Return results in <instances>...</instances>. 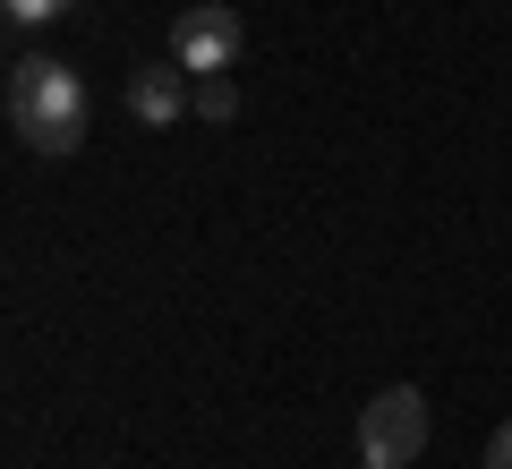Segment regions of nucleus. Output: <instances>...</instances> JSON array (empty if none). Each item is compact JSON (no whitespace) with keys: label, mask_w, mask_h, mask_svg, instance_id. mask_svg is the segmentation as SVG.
Masks as SVG:
<instances>
[{"label":"nucleus","mask_w":512,"mask_h":469,"mask_svg":"<svg viewBox=\"0 0 512 469\" xmlns=\"http://www.w3.org/2000/svg\"><path fill=\"white\" fill-rule=\"evenodd\" d=\"M0 111H9V128H18V145H35V154H52V163L86 145V120H94L86 77H77L69 60H43V52L9 60V94H0Z\"/></svg>","instance_id":"f257e3e1"},{"label":"nucleus","mask_w":512,"mask_h":469,"mask_svg":"<svg viewBox=\"0 0 512 469\" xmlns=\"http://www.w3.org/2000/svg\"><path fill=\"white\" fill-rule=\"evenodd\" d=\"M419 452H427V393L419 384H384L359 410V461L402 469V461H419Z\"/></svg>","instance_id":"f03ea898"},{"label":"nucleus","mask_w":512,"mask_h":469,"mask_svg":"<svg viewBox=\"0 0 512 469\" xmlns=\"http://www.w3.org/2000/svg\"><path fill=\"white\" fill-rule=\"evenodd\" d=\"M239 43H248V18L222 9V0H197V9H180V26H171V60H180L188 77H222L239 60Z\"/></svg>","instance_id":"7ed1b4c3"},{"label":"nucleus","mask_w":512,"mask_h":469,"mask_svg":"<svg viewBox=\"0 0 512 469\" xmlns=\"http://www.w3.org/2000/svg\"><path fill=\"white\" fill-rule=\"evenodd\" d=\"M197 111V77L180 69V60H146V69H128V120L146 128H171Z\"/></svg>","instance_id":"20e7f679"},{"label":"nucleus","mask_w":512,"mask_h":469,"mask_svg":"<svg viewBox=\"0 0 512 469\" xmlns=\"http://www.w3.org/2000/svg\"><path fill=\"white\" fill-rule=\"evenodd\" d=\"M197 120H214V128L239 120V86L231 77H197Z\"/></svg>","instance_id":"39448f33"},{"label":"nucleus","mask_w":512,"mask_h":469,"mask_svg":"<svg viewBox=\"0 0 512 469\" xmlns=\"http://www.w3.org/2000/svg\"><path fill=\"white\" fill-rule=\"evenodd\" d=\"M0 9H9L18 26H52V18H69L77 0H0Z\"/></svg>","instance_id":"423d86ee"},{"label":"nucleus","mask_w":512,"mask_h":469,"mask_svg":"<svg viewBox=\"0 0 512 469\" xmlns=\"http://www.w3.org/2000/svg\"><path fill=\"white\" fill-rule=\"evenodd\" d=\"M487 469H512V418H504V427L487 435Z\"/></svg>","instance_id":"0eeeda50"},{"label":"nucleus","mask_w":512,"mask_h":469,"mask_svg":"<svg viewBox=\"0 0 512 469\" xmlns=\"http://www.w3.org/2000/svg\"><path fill=\"white\" fill-rule=\"evenodd\" d=\"M359 469H376V461H359Z\"/></svg>","instance_id":"6e6552de"}]
</instances>
